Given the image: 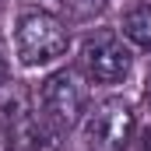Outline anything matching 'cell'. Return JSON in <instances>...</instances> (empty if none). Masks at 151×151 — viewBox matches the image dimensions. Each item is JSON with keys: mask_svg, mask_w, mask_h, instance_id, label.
Wrapping results in <instances>:
<instances>
[{"mask_svg": "<svg viewBox=\"0 0 151 151\" xmlns=\"http://www.w3.org/2000/svg\"><path fill=\"white\" fill-rule=\"evenodd\" d=\"M0 137L11 151H39L42 144V116L25 88H14V95L0 106Z\"/></svg>", "mask_w": 151, "mask_h": 151, "instance_id": "5", "label": "cell"}, {"mask_svg": "<svg viewBox=\"0 0 151 151\" xmlns=\"http://www.w3.org/2000/svg\"><path fill=\"white\" fill-rule=\"evenodd\" d=\"M130 67H134V49L123 39V32L102 28V32L84 39V46H81V70L88 74V81L116 84V81H123L130 74Z\"/></svg>", "mask_w": 151, "mask_h": 151, "instance_id": "4", "label": "cell"}, {"mask_svg": "<svg viewBox=\"0 0 151 151\" xmlns=\"http://www.w3.org/2000/svg\"><path fill=\"white\" fill-rule=\"evenodd\" d=\"M7 74H11V67H7V46H4V39H0V88L7 84Z\"/></svg>", "mask_w": 151, "mask_h": 151, "instance_id": "7", "label": "cell"}, {"mask_svg": "<svg viewBox=\"0 0 151 151\" xmlns=\"http://www.w3.org/2000/svg\"><path fill=\"white\" fill-rule=\"evenodd\" d=\"M35 106L39 116L49 130H70L81 123V116L88 109V95H84V84L77 70H56L49 74L42 84H39V95H35Z\"/></svg>", "mask_w": 151, "mask_h": 151, "instance_id": "3", "label": "cell"}, {"mask_svg": "<svg viewBox=\"0 0 151 151\" xmlns=\"http://www.w3.org/2000/svg\"><path fill=\"white\" fill-rule=\"evenodd\" d=\"M70 49V21L53 11H28L14 25V53L25 67H42Z\"/></svg>", "mask_w": 151, "mask_h": 151, "instance_id": "1", "label": "cell"}, {"mask_svg": "<svg viewBox=\"0 0 151 151\" xmlns=\"http://www.w3.org/2000/svg\"><path fill=\"white\" fill-rule=\"evenodd\" d=\"M141 151H151V130H144V137H141Z\"/></svg>", "mask_w": 151, "mask_h": 151, "instance_id": "8", "label": "cell"}, {"mask_svg": "<svg viewBox=\"0 0 151 151\" xmlns=\"http://www.w3.org/2000/svg\"><path fill=\"white\" fill-rule=\"evenodd\" d=\"M134 130H137V119L123 99H102L88 106L77 123L84 151H127V144L134 141Z\"/></svg>", "mask_w": 151, "mask_h": 151, "instance_id": "2", "label": "cell"}, {"mask_svg": "<svg viewBox=\"0 0 151 151\" xmlns=\"http://www.w3.org/2000/svg\"><path fill=\"white\" fill-rule=\"evenodd\" d=\"M123 28V39L130 46H141V49H151V4H137L123 14L119 21Z\"/></svg>", "mask_w": 151, "mask_h": 151, "instance_id": "6", "label": "cell"}]
</instances>
